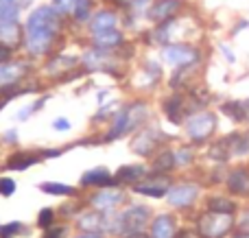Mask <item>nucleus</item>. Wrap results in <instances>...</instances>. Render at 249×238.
<instances>
[{
	"mask_svg": "<svg viewBox=\"0 0 249 238\" xmlns=\"http://www.w3.org/2000/svg\"><path fill=\"white\" fill-rule=\"evenodd\" d=\"M116 184L114 175L109 173L107 169L99 166V169H92V170H86L81 175V186H99V188H109Z\"/></svg>",
	"mask_w": 249,
	"mask_h": 238,
	"instance_id": "obj_15",
	"label": "nucleus"
},
{
	"mask_svg": "<svg viewBox=\"0 0 249 238\" xmlns=\"http://www.w3.org/2000/svg\"><path fill=\"white\" fill-rule=\"evenodd\" d=\"M77 66V57H66V55H59L55 59H51V64L46 66V72L48 74H61V72H68L70 68Z\"/></svg>",
	"mask_w": 249,
	"mask_h": 238,
	"instance_id": "obj_25",
	"label": "nucleus"
},
{
	"mask_svg": "<svg viewBox=\"0 0 249 238\" xmlns=\"http://www.w3.org/2000/svg\"><path fill=\"white\" fill-rule=\"evenodd\" d=\"M151 238H177V225L171 214H160L151 223Z\"/></svg>",
	"mask_w": 249,
	"mask_h": 238,
	"instance_id": "obj_17",
	"label": "nucleus"
},
{
	"mask_svg": "<svg viewBox=\"0 0 249 238\" xmlns=\"http://www.w3.org/2000/svg\"><path fill=\"white\" fill-rule=\"evenodd\" d=\"M123 201H124V192L121 188L109 186V188H101V190L90 199V204L94 205L96 210H101V212H112V210H116Z\"/></svg>",
	"mask_w": 249,
	"mask_h": 238,
	"instance_id": "obj_10",
	"label": "nucleus"
},
{
	"mask_svg": "<svg viewBox=\"0 0 249 238\" xmlns=\"http://www.w3.org/2000/svg\"><path fill=\"white\" fill-rule=\"evenodd\" d=\"M20 0H0V22H18Z\"/></svg>",
	"mask_w": 249,
	"mask_h": 238,
	"instance_id": "obj_27",
	"label": "nucleus"
},
{
	"mask_svg": "<svg viewBox=\"0 0 249 238\" xmlns=\"http://www.w3.org/2000/svg\"><path fill=\"white\" fill-rule=\"evenodd\" d=\"M123 42H124V35L121 33V29L92 35V44H94V48H101V51H114V48L123 46Z\"/></svg>",
	"mask_w": 249,
	"mask_h": 238,
	"instance_id": "obj_19",
	"label": "nucleus"
},
{
	"mask_svg": "<svg viewBox=\"0 0 249 238\" xmlns=\"http://www.w3.org/2000/svg\"><path fill=\"white\" fill-rule=\"evenodd\" d=\"M146 177V169L142 164H127V166H121V169L116 170V175H114V179L121 184H133L136 186L138 182H142V179Z\"/></svg>",
	"mask_w": 249,
	"mask_h": 238,
	"instance_id": "obj_22",
	"label": "nucleus"
},
{
	"mask_svg": "<svg viewBox=\"0 0 249 238\" xmlns=\"http://www.w3.org/2000/svg\"><path fill=\"white\" fill-rule=\"evenodd\" d=\"M64 234H66V227H55V230H48L44 238H64Z\"/></svg>",
	"mask_w": 249,
	"mask_h": 238,
	"instance_id": "obj_41",
	"label": "nucleus"
},
{
	"mask_svg": "<svg viewBox=\"0 0 249 238\" xmlns=\"http://www.w3.org/2000/svg\"><path fill=\"white\" fill-rule=\"evenodd\" d=\"M245 109H247V120H249V101H245Z\"/></svg>",
	"mask_w": 249,
	"mask_h": 238,
	"instance_id": "obj_47",
	"label": "nucleus"
},
{
	"mask_svg": "<svg viewBox=\"0 0 249 238\" xmlns=\"http://www.w3.org/2000/svg\"><path fill=\"white\" fill-rule=\"evenodd\" d=\"M114 29H118V16L114 11H107V9H101V11H96L94 17L90 20L92 35L105 33V31H114Z\"/></svg>",
	"mask_w": 249,
	"mask_h": 238,
	"instance_id": "obj_16",
	"label": "nucleus"
},
{
	"mask_svg": "<svg viewBox=\"0 0 249 238\" xmlns=\"http://www.w3.org/2000/svg\"><path fill=\"white\" fill-rule=\"evenodd\" d=\"M230 155H247L249 153V134H232L223 140Z\"/></svg>",
	"mask_w": 249,
	"mask_h": 238,
	"instance_id": "obj_23",
	"label": "nucleus"
},
{
	"mask_svg": "<svg viewBox=\"0 0 249 238\" xmlns=\"http://www.w3.org/2000/svg\"><path fill=\"white\" fill-rule=\"evenodd\" d=\"M55 2H59V0H55Z\"/></svg>",
	"mask_w": 249,
	"mask_h": 238,
	"instance_id": "obj_48",
	"label": "nucleus"
},
{
	"mask_svg": "<svg viewBox=\"0 0 249 238\" xmlns=\"http://www.w3.org/2000/svg\"><path fill=\"white\" fill-rule=\"evenodd\" d=\"M0 44L9 48H18V44H24V31L18 22H0Z\"/></svg>",
	"mask_w": 249,
	"mask_h": 238,
	"instance_id": "obj_18",
	"label": "nucleus"
},
{
	"mask_svg": "<svg viewBox=\"0 0 249 238\" xmlns=\"http://www.w3.org/2000/svg\"><path fill=\"white\" fill-rule=\"evenodd\" d=\"M31 66L26 61L18 59V61H7V64H0V87H7V85H16L20 83L22 79L26 77Z\"/></svg>",
	"mask_w": 249,
	"mask_h": 238,
	"instance_id": "obj_11",
	"label": "nucleus"
},
{
	"mask_svg": "<svg viewBox=\"0 0 249 238\" xmlns=\"http://www.w3.org/2000/svg\"><path fill=\"white\" fill-rule=\"evenodd\" d=\"M44 103H46V96H44V99H39L37 103H33V105H29V107H24L20 114H18V118H20V120H26V118H29L31 114H35V112H37V109L42 107Z\"/></svg>",
	"mask_w": 249,
	"mask_h": 238,
	"instance_id": "obj_36",
	"label": "nucleus"
},
{
	"mask_svg": "<svg viewBox=\"0 0 249 238\" xmlns=\"http://www.w3.org/2000/svg\"><path fill=\"white\" fill-rule=\"evenodd\" d=\"M208 210L221 214H236V201L228 199V197H212L208 199Z\"/></svg>",
	"mask_w": 249,
	"mask_h": 238,
	"instance_id": "obj_26",
	"label": "nucleus"
},
{
	"mask_svg": "<svg viewBox=\"0 0 249 238\" xmlns=\"http://www.w3.org/2000/svg\"><path fill=\"white\" fill-rule=\"evenodd\" d=\"M221 112L228 118H232L234 122H245L247 120V109L243 101H228V103L221 105Z\"/></svg>",
	"mask_w": 249,
	"mask_h": 238,
	"instance_id": "obj_24",
	"label": "nucleus"
},
{
	"mask_svg": "<svg viewBox=\"0 0 249 238\" xmlns=\"http://www.w3.org/2000/svg\"><path fill=\"white\" fill-rule=\"evenodd\" d=\"M228 190L236 197H249V169L247 166H238V169L230 170L228 179Z\"/></svg>",
	"mask_w": 249,
	"mask_h": 238,
	"instance_id": "obj_13",
	"label": "nucleus"
},
{
	"mask_svg": "<svg viewBox=\"0 0 249 238\" xmlns=\"http://www.w3.org/2000/svg\"><path fill=\"white\" fill-rule=\"evenodd\" d=\"M90 9H92V0H77V2H74L72 17L79 22H86L88 16H90Z\"/></svg>",
	"mask_w": 249,
	"mask_h": 238,
	"instance_id": "obj_31",
	"label": "nucleus"
},
{
	"mask_svg": "<svg viewBox=\"0 0 249 238\" xmlns=\"http://www.w3.org/2000/svg\"><path fill=\"white\" fill-rule=\"evenodd\" d=\"M79 230L83 232H94V234H101V232H109L112 227V212H86L77 219Z\"/></svg>",
	"mask_w": 249,
	"mask_h": 238,
	"instance_id": "obj_8",
	"label": "nucleus"
},
{
	"mask_svg": "<svg viewBox=\"0 0 249 238\" xmlns=\"http://www.w3.org/2000/svg\"><path fill=\"white\" fill-rule=\"evenodd\" d=\"M184 7V0H153L146 11V17L155 24H164L177 17V13Z\"/></svg>",
	"mask_w": 249,
	"mask_h": 238,
	"instance_id": "obj_7",
	"label": "nucleus"
},
{
	"mask_svg": "<svg viewBox=\"0 0 249 238\" xmlns=\"http://www.w3.org/2000/svg\"><path fill=\"white\" fill-rule=\"evenodd\" d=\"M114 2H116L118 7L129 9V11H138V9H144V7H149V2H151V0H114Z\"/></svg>",
	"mask_w": 249,
	"mask_h": 238,
	"instance_id": "obj_34",
	"label": "nucleus"
},
{
	"mask_svg": "<svg viewBox=\"0 0 249 238\" xmlns=\"http://www.w3.org/2000/svg\"><path fill=\"white\" fill-rule=\"evenodd\" d=\"M153 169L158 170V173H166V170L171 169H177L175 166V155H173V151H164L158 155V160L153 162Z\"/></svg>",
	"mask_w": 249,
	"mask_h": 238,
	"instance_id": "obj_30",
	"label": "nucleus"
},
{
	"mask_svg": "<svg viewBox=\"0 0 249 238\" xmlns=\"http://www.w3.org/2000/svg\"><path fill=\"white\" fill-rule=\"evenodd\" d=\"M77 238H103L101 234H94V232H83V234H79Z\"/></svg>",
	"mask_w": 249,
	"mask_h": 238,
	"instance_id": "obj_45",
	"label": "nucleus"
},
{
	"mask_svg": "<svg viewBox=\"0 0 249 238\" xmlns=\"http://www.w3.org/2000/svg\"><path fill=\"white\" fill-rule=\"evenodd\" d=\"M53 127H55L57 131H68L72 125H70V120H66V118H57V120L53 122Z\"/></svg>",
	"mask_w": 249,
	"mask_h": 238,
	"instance_id": "obj_40",
	"label": "nucleus"
},
{
	"mask_svg": "<svg viewBox=\"0 0 249 238\" xmlns=\"http://www.w3.org/2000/svg\"><path fill=\"white\" fill-rule=\"evenodd\" d=\"M11 55H13V48L0 44V64H7V61H11Z\"/></svg>",
	"mask_w": 249,
	"mask_h": 238,
	"instance_id": "obj_39",
	"label": "nucleus"
},
{
	"mask_svg": "<svg viewBox=\"0 0 249 238\" xmlns=\"http://www.w3.org/2000/svg\"><path fill=\"white\" fill-rule=\"evenodd\" d=\"M199 197V186L197 184H177L168 190L166 201L173 205V208H188L197 201Z\"/></svg>",
	"mask_w": 249,
	"mask_h": 238,
	"instance_id": "obj_9",
	"label": "nucleus"
},
{
	"mask_svg": "<svg viewBox=\"0 0 249 238\" xmlns=\"http://www.w3.org/2000/svg\"><path fill=\"white\" fill-rule=\"evenodd\" d=\"M39 190L46 192V195H55V197H66V195H74L72 186H66V184H57V182H44L39 184Z\"/></svg>",
	"mask_w": 249,
	"mask_h": 238,
	"instance_id": "obj_29",
	"label": "nucleus"
},
{
	"mask_svg": "<svg viewBox=\"0 0 249 238\" xmlns=\"http://www.w3.org/2000/svg\"><path fill=\"white\" fill-rule=\"evenodd\" d=\"M4 140H7L9 144H13V142H16V140H18V134H16V129H9V131H7V136H4Z\"/></svg>",
	"mask_w": 249,
	"mask_h": 238,
	"instance_id": "obj_43",
	"label": "nucleus"
},
{
	"mask_svg": "<svg viewBox=\"0 0 249 238\" xmlns=\"http://www.w3.org/2000/svg\"><path fill=\"white\" fill-rule=\"evenodd\" d=\"M22 232V223H9V225L0 227V236H13Z\"/></svg>",
	"mask_w": 249,
	"mask_h": 238,
	"instance_id": "obj_38",
	"label": "nucleus"
},
{
	"mask_svg": "<svg viewBox=\"0 0 249 238\" xmlns=\"http://www.w3.org/2000/svg\"><path fill=\"white\" fill-rule=\"evenodd\" d=\"M168 190H171V186H168V182L164 179V182L155 184L151 182V179H142V182H138L136 186H133V192H138V195H144V197H155V199H160V197H166Z\"/></svg>",
	"mask_w": 249,
	"mask_h": 238,
	"instance_id": "obj_21",
	"label": "nucleus"
},
{
	"mask_svg": "<svg viewBox=\"0 0 249 238\" xmlns=\"http://www.w3.org/2000/svg\"><path fill=\"white\" fill-rule=\"evenodd\" d=\"M83 66L88 70H105L112 72L114 70V57L109 51H101V48H92L83 55Z\"/></svg>",
	"mask_w": 249,
	"mask_h": 238,
	"instance_id": "obj_12",
	"label": "nucleus"
},
{
	"mask_svg": "<svg viewBox=\"0 0 249 238\" xmlns=\"http://www.w3.org/2000/svg\"><path fill=\"white\" fill-rule=\"evenodd\" d=\"M173 155H175V166H188L193 162V151L188 147H181L177 151H173Z\"/></svg>",
	"mask_w": 249,
	"mask_h": 238,
	"instance_id": "obj_33",
	"label": "nucleus"
},
{
	"mask_svg": "<svg viewBox=\"0 0 249 238\" xmlns=\"http://www.w3.org/2000/svg\"><path fill=\"white\" fill-rule=\"evenodd\" d=\"M61 13L55 4L33 9L24 24V46L33 57L48 55L61 33Z\"/></svg>",
	"mask_w": 249,
	"mask_h": 238,
	"instance_id": "obj_1",
	"label": "nucleus"
},
{
	"mask_svg": "<svg viewBox=\"0 0 249 238\" xmlns=\"http://www.w3.org/2000/svg\"><path fill=\"white\" fill-rule=\"evenodd\" d=\"M216 131V116L212 112H195L186 118V134L193 142H206Z\"/></svg>",
	"mask_w": 249,
	"mask_h": 238,
	"instance_id": "obj_5",
	"label": "nucleus"
},
{
	"mask_svg": "<svg viewBox=\"0 0 249 238\" xmlns=\"http://www.w3.org/2000/svg\"><path fill=\"white\" fill-rule=\"evenodd\" d=\"M234 223H236L234 214H221L206 210L197 219V232L203 238H225L234 232Z\"/></svg>",
	"mask_w": 249,
	"mask_h": 238,
	"instance_id": "obj_3",
	"label": "nucleus"
},
{
	"mask_svg": "<svg viewBox=\"0 0 249 238\" xmlns=\"http://www.w3.org/2000/svg\"><path fill=\"white\" fill-rule=\"evenodd\" d=\"M149 116V107L144 103H131L127 107H123L121 112L114 116V122L109 127V134L105 136V140H118L123 136H127L129 131H133L136 127H140Z\"/></svg>",
	"mask_w": 249,
	"mask_h": 238,
	"instance_id": "obj_2",
	"label": "nucleus"
},
{
	"mask_svg": "<svg viewBox=\"0 0 249 238\" xmlns=\"http://www.w3.org/2000/svg\"><path fill=\"white\" fill-rule=\"evenodd\" d=\"M158 140H160V134L155 129H142L140 134L136 136V140H133L131 149L138 153V155H151V153L155 151V147H158Z\"/></svg>",
	"mask_w": 249,
	"mask_h": 238,
	"instance_id": "obj_14",
	"label": "nucleus"
},
{
	"mask_svg": "<svg viewBox=\"0 0 249 238\" xmlns=\"http://www.w3.org/2000/svg\"><path fill=\"white\" fill-rule=\"evenodd\" d=\"M149 219H151V210L146 205H129L124 212H121V234L118 236L144 232Z\"/></svg>",
	"mask_w": 249,
	"mask_h": 238,
	"instance_id": "obj_6",
	"label": "nucleus"
},
{
	"mask_svg": "<svg viewBox=\"0 0 249 238\" xmlns=\"http://www.w3.org/2000/svg\"><path fill=\"white\" fill-rule=\"evenodd\" d=\"M164 114L171 122L175 125H181V120L186 118V103H184V96L181 94H173L171 99L164 101Z\"/></svg>",
	"mask_w": 249,
	"mask_h": 238,
	"instance_id": "obj_20",
	"label": "nucleus"
},
{
	"mask_svg": "<svg viewBox=\"0 0 249 238\" xmlns=\"http://www.w3.org/2000/svg\"><path fill=\"white\" fill-rule=\"evenodd\" d=\"M35 162H39V157L29 155V153H20V155L9 157L7 169H9V170H24V169H29L31 164H35Z\"/></svg>",
	"mask_w": 249,
	"mask_h": 238,
	"instance_id": "obj_28",
	"label": "nucleus"
},
{
	"mask_svg": "<svg viewBox=\"0 0 249 238\" xmlns=\"http://www.w3.org/2000/svg\"><path fill=\"white\" fill-rule=\"evenodd\" d=\"M53 219H55V212L53 210H42L39 212V217H37V225L39 227H51V223H53Z\"/></svg>",
	"mask_w": 249,
	"mask_h": 238,
	"instance_id": "obj_37",
	"label": "nucleus"
},
{
	"mask_svg": "<svg viewBox=\"0 0 249 238\" xmlns=\"http://www.w3.org/2000/svg\"><path fill=\"white\" fill-rule=\"evenodd\" d=\"M221 51L225 52V57H228V59L232 61V64H234V61H236V55H232V51H230V48L225 46V44H221Z\"/></svg>",
	"mask_w": 249,
	"mask_h": 238,
	"instance_id": "obj_44",
	"label": "nucleus"
},
{
	"mask_svg": "<svg viewBox=\"0 0 249 238\" xmlns=\"http://www.w3.org/2000/svg\"><path fill=\"white\" fill-rule=\"evenodd\" d=\"M234 234L236 238H249V210L241 212V219L234 223Z\"/></svg>",
	"mask_w": 249,
	"mask_h": 238,
	"instance_id": "obj_32",
	"label": "nucleus"
},
{
	"mask_svg": "<svg viewBox=\"0 0 249 238\" xmlns=\"http://www.w3.org/2000/svg\"><path fill=\"white\" fill-rule=\"evenodd\" d=\"M123 238H151V236H146L144 232H133V234H127V236H123Z\"/></svg>",
	"mask_w": 249,
	"mask_h": 238,
	"instance_id": "obj_46",
	"label": "nucleus"
},
{
	"mask_svg": "<svg viewBox=\"0 0 249 238\" xmlns=\"http://www.w3.org/2000/svg\"><path fill=\"white\" fill-rule=\"evenodd\" d=\"M177 238H203V236L199 234L197 230H195V232H193V230H188V232H181V234L177 236Z\"/></svg>",
	"mask_w": 249,
	"mask_h": 238,
	"instance_id": "obj_42",
	"label": "nucleus"
},
{
	"mask_svg": "<svg viewBox=\"0 0 249 238\" xmlns=\"http://www.w3.org/2000/svg\"><path fill=\"white\" fill-rule=\"evenodd\" d=\"M162 59L175 70L179 68H195L201 61V51L193 44H181V42H171L162 48Z\"/></svg>",
	"mask_w": 249,
	"mask_h": 238,
	"instance_id": "obj_4",
	"label": "nucleus"
},
{
	"mask_svg": "<svg viewBox=\"0 0 249 238\" xmlns=\"http://www.w3.org/2000/svg\"><path fill=\"white\" fill-rule=\"evenodd\" d=\"M16 179L11 177H0V197H11L16 192Z\"/></svg>",
	"mask_w": 249,
	"mask_h": 238,
	"instance_id": "obj_35",
	"label": "nucleus"
}]
</instances>
